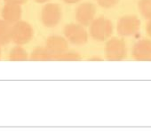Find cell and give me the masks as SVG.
I'll return each instance as SVG.
<instances>
[{
  "instance_id": "cell-7",
  "label": "cell",
  "mask_w": 151,
  "mask_h": 132,
  "mask_svg": "<svg viewBox=\"0 0 151 132\" xmlns=\"http://www.w3.org/2000/svg\"><path fill=\"white\" fill-rule=\"evenodd\" d=\"M138 8L143 17L151 20V0H139Z\"/></svg>"
},
{
  "instance_id": "cell-1",
  "label": "cell",
  "mask_w": 151,
  "mask_h": 132,
  "mask_svg": "<svg viewBox=\"0 0 151 132\" xmlns=\"http://www.w3.org/2000/svg\"><path fill=\"white\" fill-rule=\"evenodd\" d=\"M140 21L135 15H127L120 19L117 24V31L123 36H131L138 32Z\"/></svg>"
},
{
  "instance_id": "cell-10",
  "label": "cell",
  "mask_w": 151,
  "mask_h": 132,
  "mask_svg": "<svg viewBox=\"0 0 151 132\" xmlns=\"http://www.w3.org/2000/svg\"><path fill=\"white\" fill-rule=\"evenodd\" d=\"M146 30H147V35H148V36L151 37V20H149V21L147 22Z\"/></svg>"
},
{
  "instance_id": "cell-13",
  "label": "cell",
  "mask_w": 151,
  "mask_h": 132,
  "mask_svg": "<svg viewBox=\"0 0 151 132\" xmlns=\"http://www.w3.org/2000/svg\"><path fill=\"white\" fill-rule=\"evenodd\" d=\"M37 1H39V2H42V1H45V0H37Z\"/></svg>"
},
{
  "instance_id": "cell-2",
  "label": "cell",
  "mask_w": 151,
  "mask_h": 132,
  "mask_svg": "<svg viewBox=\"0 0 151 132\" xmlns=\"http://www.w3.org/2000/svg\"><path fill=\"white\" fill-rule=\"evenodd\" d=\"M126 45L124 42L118 38L111 39L107 45V54L109 59L121 60L126 57Z\"/></svg>"
},
{
  "instance_id": "cell-4",
  "label": "cell",
  "mask_w": 151,
  "mask_h": 132,
  "mask_svg": "<svg viewBox=\"0 0 151 132\" xmlns=\"http://www.w3.org/2000/svg\"><path fill=\"white\" fill-rule=\"evenodd\" d=\"M132 57L136 60H151V41L148 39L138 41L133 46Z\"/></svg>"
},
{
  "instance_id": "cell-8",
  "label": "cell",
  "mask_w": 151,
  "mask_h": 132,
  "mask_svg": "<svg viewBox=\"0 0 151 132\" xmlns=\"http://www.w3.org/2000/svg\"><path fill=\"white\" fill-rule=\"evenodd\" d=\"M4 15L6 17V19L10 21H16L19 16H20V9L19 7L15 6H9L7 7H6L5 11H4Z\"/></svg>"
},
{
  "instance_id": "cell-3",
  "label": "cell",
  "mask_w": 151,
  "mask_h": 132,
  "mask_svg": "<svg viewBox=\"0 0 151 132\" xmlns=\"http://www.w3.org/2000/svg\"><path fill=\"white\" fill-rule=\"evenodd\" d=\"M112 30L113 27L111 22L104 18H100L96 20L92 27L93 35L100 40H104L108 38L112 34Z\"/></svg>"
},
{
  "instance_id": "cell-11",
  "label": "cell",
  "mask_w": 151,
  "mask_h": 132,
  "mask_svg": "<svg viewBox=\"0 0 151 132\" xmlns=\"http://www.w3.org/2000/svg\"><path fill=\"white\" fill-rule=\"evenodd\" d=\"M9 1H11V2H17V3H22V2L25 1V0H9Z\"/></svg>"
},
{
  "instance_id": "cell-6",
  "label": "cell",
  "mask_w": 151,
  "mask_h": 132,
  "mask_svg": "<svg viewBox=\"0 0 151 132\" xmlns=\"http://www.w3.org/2000/svg\"><path fill=\"white\" fill-rule=\"evenodd\" d=\"M60 11L57 6H48L45 9V20L46 22L49 23H55L59 21Z\"/></svg>"
},
{
  "instance_id": "cell-9",
  "label": "cell",
  "mask_w": 151,
  "mask_h": 132,
  "mask_svg": "<svg viewBox=\"0 0 151 132\" xmlns=\"http://www.w3.org/2000/svg\"><path fill=\"white\" fill-rule=\"evenodd\" d=\"M98 2L102 7L110 8L115 6L119 2V0H98Z\"/></svg>"
},
{
  "instance_id": "cell-12",
  "label": "cell",
  "mask_w": 151,
  "mask_h": 132,
  "mask_svg": "<svg viewBox=\"0 0 151 132\" xmlns=\"http://www.w3.org/2000/svg\"><path fill=\"white\" fill-rule=\"evenodd\" d=\"M67 2H76V1H78V0H66Z\"/></svg>"
},
{
  "instance_id": "cell-5",
  "label": "cell",
  "mask_w": 151,
  "mask_h": 132,
  "mask_svg": "<svg viewBox=\"0 0 151 132\" xmlns=\"http://www.w3.org/2000/svg\"><path fill=\"white\" fill-rule=\"evenodd\" d=\"M95 9L92 5H83L78 12V19L85 24L89 23L94 16ZM78 20V21H79Z\"/></svg>"
}]
</instances>
